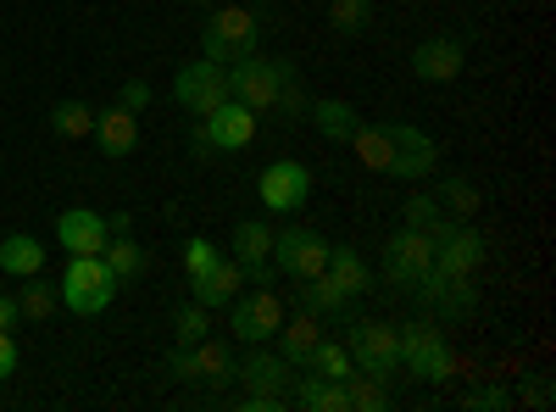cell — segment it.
<instances>
[{
  "label": "cell",
  "mask_w": 556,
  "mask_h": 412,
  "mask_svg": "<svg viewBox=\"0 0 556 412\" xmlns=\"http://www.w3.org/2000/svg\"><path fill=\"white\" fill-rule=\"evenodd\" d=\"M306 117L317 123L323 140H334V146H351V134L362 128V112H356L351 101H340V96H323V101H312V107H306Z\"/></svg>",
  "instance_id": "21"
},
{
  "label": "cell",
  "mask_w": 556,
  "mask_h": 412,
  "mask_svg": "<svg viewBox=\"0 0 556 412\" xmlns=\"http://www.w3.org/2000/svg\"><path fill=\"white\" fill-rule=\"evenodd\" d=\"M235 379L245 390H278V396H290V379H295V362H285L278 351L267 346H251L245 362H235Z\"/></svg>",
  "instance_id": "18"
},
{
  "label": "cell",
  "mask_w": 556,
  "mask_h": 412,
  "mask_svg": "<svg viewBox=\"0 0 556 412\" xmlns=\"http://www.w3.org/2000/svg\"><path fill=\"white\" fill-rule=\"evenodd\" d=\"M240 285H251V279H245V267H240L235 257H223V262L206 273V279L190 285V301H201V307H228V301L240 296Z\"/></svg>",
  "instance_id": "22"
},
{
  "label": "cell",
  "mask_w": 556,
  "mask_h": 412,
  "mask_svg": "<svg viewBox=\"0 0 556 412\" xmlns=\"http://www.w3.org/2000/svg\"><path fill=\"white\" fill-rule=\"evenodd\" d=\"M206 335H212V307L184 301V307L173 312V340H178V346H195V340H206Z\"/></svg>",
  "instance_id": "31"
},
{
  "label": "cell",
  "mask_w": 556,
  "mask_h": 412,
  "mask_svg": "<svg viewBox=\"0 0 556 412\" xmlns=\"http://www.w3.org/2000/svg\"><path fill=\"white\" fill-rule=\"evenodd\" d=\"M306 374H317V379H351L356 374V362H351V351L340 346V340H329L323 335L312 351H306V362H301Z\"/></svg>",
  "instance_id": "26"
},
{
  "label": "cell",
  "mask_w": 556,
  "mask_h": 412,
  "mask_svg": "<svg viewBox=\"0 0 556 412\" xmlns=\"http://www.w3.org/2000/svg\"><path fill=\"white\" fill-rule=\"evenodd\" d=\"M295 78V67L285 62V57H245V62H235L228 67V96H235L240 107H251V112H273V101H278V89H285Z\"/></svg>",
  "instance_id": "4"
},
{
  "label": "cell",
  "mask_w": 556,
  "mask_h": 412,
  "mask_svg": "<svg viewBox=\"0 0 556 412\" xmlns=\"http://www.w3.org/2000/svg\"><path fill=\"white\" fill-rule=\"evenodd\" d=\"M101 262L117 273V285H128V279H139V273H146V251H139V240H128V235H112V240L101 246Z\"/></svg>",
  "instance_id": "27"
},
{
  "label": "cell",
  "mask_w": 556,
  "mask_h": 412,
  "mask_svg": "<svg viewBox=\"0 0 556 412\" xmlns=\"http://www.w3.org/2000/svg\"><path fill=\"white\" fill-rule=\"evenodd\" d=\"M434 267V235H424V228H395V235L384 240V285L395 290H412L424 273Z\"/></svg>",
  "instance_id": "7"
},
{
  "label": "cell",
  "mask_w": 556,
  "mask_h": 412,
  "mask_svg": "<svg viewBox=\"0 0 556 412\" xmlns=\"http://www.w3.org/2000/svg\"><path fill=\"white\" fill-rule=\"evenodd\" d=\"M462 45L456 39H445V34H434V39H424L412 51V78H424V84H451L456 73H462Z\"/></svg>",
  "instance_id": "19"
},
{
  "label": "cell",
  "mask_w": 556,
  "mask_h": 412,
  "mask_svg": "<svg viewBox=\"0 0 556 412\" xmlns=\"http://www.w3.org/2000/svg\"><path fill=\"white\" fill-rule=\"evenodd\" d=\"M351 151L362 157V167L384 173V167H390V134H384V128H374V123H362V128L351 134Z\"/></svg>",
  "instance_id": "30"
},
{
  "label": "cell",
  "mask_w": 556,
  "mask_h": 412,
  "mask_svg": "<svg viewBox=\"0 0 556 412\" xmlns=\"http://www.w3.org/2000/svg\"><path fill=\"white\" fill-rule=\"evenodd\" d=\"M384 134H390V167H384L390 178H406V185H417V178L434 173L440 146H434L417 123H384Z\"/></svg>",
  "instance_id": "12"
},
{
  "label": "cell",
  "mask_w": 556,
  "mask_h": 412,
  "mask_svg": "<svg viewBox=\"0 0 556 412\" xmlns=\"http://www.w3.org/2000/svg\"><path fill=\"white\" fill-rule=\"evenodd\" d=\"M306 107H312V101H306V89H301V78H290L285 89H278V101H273V112L285 117V123H301V117H306Z\"/></svg>",
  "instance_id": "36"
},
{
  "label": "cell",
  "mask_w": 556,
  "mask_h": 412,
  "mask_svg": "<svg viewBox=\"0 0 556 412\" xmlns=\"http://www.w3.org/2000/svg\"><path fill=\"white\" fill-rule=\"evenodd\" d=\"M39 267H45V246L34 235H7L0 240V273H7V279H28V273H39Z\"/></svg>",
  "instance_id": "25"
},
{
  "label": "cell",
  "mask_w": 556,
  "mask_h": 412,
  "mask_svg": "<svg viewBox=\"0 0 556 412\" xmlns=\"http://www.w3.org/2000/svg\"><path fill=\"white\" fill-rule=\"evenodd\" d=\"M12 374H17V340H12V329H0V385Z\"/></svg>",
  "instance_id": "40"
},
{
  "label": "cell",
  "mask_w": 556,
  "mask_h": 412,
  "mask_svg": "<svg viewBox=\"0 0 556 412\" xmlns=\"http://www.w3.org/2000/svg\"><path fill=\"white\" fill-rule=\"evenodd\" d=\"M62 307L78 312V317H96L117 301V273L101 262V257H67V273H62Z\"/></svg>",
  "instance_id": "3"
},
{
  "label": "cell",
  "mask_w": 556,
  "mask_h": 412,
  "mask_svg": "<svg viewBox=\"0 0 556 412\" xmlns=\"http://www.w3.org/2000/svg\"><path fill=\"white\" fill-rule=\"evenodd\" d=\"M345 401H351V412H384L390 407V385L374 379V374H351L345 379Z\"/></svg>",
  "instance_id": "29"
},
{
  "label": "cell",
  "mask_w": 556,
  "mask_h": 412,
  "mask_svg": "<svg viewBox=\"0 0 556 412\" xmlns=\"http://www.w3.org/2000/svg\"><path fill=\"white\" fill-rule=\"evenodd\" d=\"M351 362L362 374H374L390 385V374L401 369V329L384 324V317H362V324H351Z\"/></svg>",
  "instance_id": "6"
},
{
  "label": "cell",
  "mask_w": 556,
  "mask_h": 412,
  "mask_svg": "<svg viewBox=\"0 0 556 412\" xmlns=\"http://www.w3.org/2000/svg\"><path fill=\"white\" fill-rule=\"evenodd\" d=\"M256 196H262V207H267V212H301V207H306V196H312V167H306V162H295V157L273 162V167L262 173Z\"/></svg>",
  "instance_id": "15"
},
{
  "label": "cell",
  "mask_w": 556,
  "mask_h": 412,
  "mask_svg": "<svg viewBox=\"0 0 556 412\" xmlns=\"http://www.w3.org/2000/svg\"><path fill=\"white\" fill-rule=\"evenodd\" d=\"M256 140V112L240 101H223L217 112L195 117V157H228V151H245Z\"/></svg>",
  "instance_id": "5"
},
{
  "label": "cell",
  "mask_w": 556,
  "mask_h": 412,
  "mask_svg": "<svg viewBox=\"0 0 556 412\" xmlns=\"http://www.w3.org/2000/svg\"><path fill=\"white\" fill-rule=\"evenodd\" d=\"M412 296L434 312V324H440V317H445V324L473 317V307H479V285L473 279H456V273H445V267H429L424 279L412 285Z\"/></svg>",
  "instance_id": "9"
},
{
  "label": "cell",
  "mask_w": 556,
  "mask_h": 412,
  "mask_svg": "<svg viewBox=\"0 0 556 412\" xmlns=\"http://www.w3.org/2000/svg\"><path fill=\"white\" fill-rule=\"evenodd\" d=\"M256 12H245V7H212V17H206V28H201V57L206 62H217V67H235V62H245L251 51H256Z\"/></svg>",
  "instance_id": "2"
},
{
  "label": "cell",
  "mask_w": 556,
  "mask_h": 412,
  "mask_svg": "<svg viewBox=\"0 0 556 412\" xmlns=\"http://www.w3.org/2000/svg\"><path fill=\"white\" fill-rule=\"evenodd\" d=\"M329 23H334V34H362L367 23H374V0H334Z\"/></svg>",
  "instance_id": "33"
},
{
  "label": "cell",
  "mask_w": 556,
  "mask_h": 412,
  "mask_svg": "<svg viewBox=\"0 0 556 412\" xmlns=\"http://www.w3.org/2000/svg\"><path fill=\"white\" fill-rule=\"evenodd\" d=\"M117 107H128V112L139 117V112L151 107V84H146V78H128V84H123V96H117Z\"/></svg>",
  "instance_id": "39"
},
{
  "label": "cell",
  "mask_w": 556,
  "mask_h": 412,
  "mask_svg": "<svg viewBox=\"0 0 556 412\" xmlns=\"http://www.w3.org/2000/svg\"><path fill=\"white\" fill-rule=\"evenodd\" d=\"M173 101L190 112V117H206V112H217L223 101H235L228 96V67H217V62H190V67H178V78H173Z\"/></svg>",
  "instance_id": "10"
},
{
  "label": "cell",
  "mask_w": 556,
  "mask_h": 412,
  "mask_svg": "<svg viewBox=\"0 0 556 412\" xmlns=\"http://www.w3.org/2000/svg\"><path fill=\"white\" fill-rule=\"evenodd\" d=\"M401 369L424 385H445L456 374V351H451L445 329H434V317L401 324Z\"/></svg>",
  "instance_id": "1"
},
{
  "label": "cell",
  "mask_w": 556,
  "mask_h": 412,
  "mask_svg": "<svg viewBox=\"0 0 556 412\" xmlns=\"http://www.w3.org/2000/svg\"><path fill=\"white\" fill-rule=\"evenodd\" d=\"M462 407H473V412H506L513 407V390L506 385H479V390H468V401Z\"/></svg>",
  "instance_id": "37"
},
{
  "label": "cell",
  "mask_w": 556,
  "mask_h": 412,
  "mask_svg": "<svg viewBox=\"0 0 556 412\" xmlns=\"http://www.w3.org/2000/svg\"><path fill=\"white\" fill-rule=\"evenodd\" d=\"M440 201H445V207H451L456 217H473L484 196H479V190L468 185V178H445V185H440Z\"/></svg>",
  "instance_id": "35"
},
{
  "label": "cell",
  "mask_w": 556,
  "mask_h": 412,
  "mask_svg": "<svg viewBox=\"0 0 556 412\" xmlns=\"http://www.w3.org/2000/svg\"><path fill=\"white\" fill-rule=\"evenodd\" d=\"M323 279H329L345 301H356V296L374 290V273H367L362 251H351V246H334V251H329V267H323Z\"/></svg>",
  "instance_id": "20"
},
{
  "label": "cell",
  "mask_w": 556,
  "mask_h": 412,
  "mask_svg": "<svg viewBox=\"0 0 556 412\" xmlns=\"http://www.w3.org/2000/svg\"><path fill=\"white\" fill-rule=\"evenodd\" d=\"M96 146H101L106 157H128V151L139 146V117H134L128 107H112L106 117H96Z\"/></svg>",
  "instance_id": "24"
},
{
  "label": "cell",
  "mask_w": 556,
  "mask_h": 412,
  "mask_svg": "<svg viewBox=\"0 0 556 412\" xmlns=\"http://www.w3.org/2000/svg\"><path fill=\"white\" fill-rule=\"evenodd\" d=\"M235 307V340H245V346H267L273 335H278V324H285V301H278L267 285H256L251 296H235L228 301Z\"/></svg>",
  "instance_id": "14"
},
{
  "label": "cell",
  "mask_w": 556,
  "mask_h": 412,
  "mask_svg": "<svg viewBox=\"0 0 556 412\" xmlns=\"http://www.w3.org/2000/svg\"><path fill=\"white\" fill-rule=\"evenodd\" d=\"M56 307H62V290H56V285H45L39 273H28L23 290H17V312L34 317V324H45V317H51Z\"/></svg>",
  "instance_id": "28"
},
{
  "label": "cell",
  "mask_w": 556,
  "mask_h": 412,
  "mask_svg": "<svg viewBox=\"0 0 556 412\" xmlns=\"http://www.w3.org/2000/svg\"><path fill=\"white\" fill-rule=\"evenodd\" d=\"M235 262L245 267L251 285H267L273 279V228L267 223H256V217L235 223Z\"/></svg>",
  "instance_id": "17"
},
{
  "label": "cell",
  "mask_w": 556,
  "mask_h": 412,
  "mask_svg": "<svg viewBox=\"0 0 556 412\" xmlns=\"http://www.w3.org/2000/svg\"><path fill=\"white\" fill-rule=\"evenodd\" d=\"M217 262H223V251H217L212 240H190V246H184V279H190V285H195V279H206V273H212Z\"/></svg>",
  "instance_id": "34"
},
{
  "label": "cell",
  "mask_w": 556,
  "mask_h": 412,
  "mask_svg": "<svg viewBox=\"0 0 556 412\" xmlns=\"http://www.w3.org/2000/svg\"><path fill=\"white\" fill-rule=\"evenodd\" d=\"M434 267L456 273V279H473V273L484 267V240H479V228L440 217V223H434Z\"/></svg>",
  "instance_id": "13"
},
{
  "label": "cell",
  "mask_w": 556,
  "mask_h": 412,
  "mask_svg": "<svg viewBox=\"0 0 556 412\" xmlns=\"http://www.w3.org/2000/svg\"><path fill=\"white\" fill-rule=\"evenodd\" d=\"M523 401H529V407H551V379H534Z\"/></svg>",
  "instance_id": "42"
},
{
  "label": "cell",
  "mask_w": 556,
  "mask_h": 412,
  "mask_svg": "<svg viewBox=\"0 0 556 412\" xmlns=\"http://www.w3.org/2000/svg\"><path fill=\"white\" fill-rule=\"evenodd\" d=\"M273 340H278V357H285V362H295V369H301V362H306V351L323 340V317L301 307L295 317H285V324H278V335H273Z\"/></svg>",
  "instance_id": "23"
},
{
  "label": "cell",
  "mask_w": 556,
  "mask_h": 412,
  "mask_svg": "<svg viewBox=\"0 0 556 412\" xmlns=\"http://www.w3.org/2000/svg\"><path fill=\"white\" fill-rule=\"evenodd\" d=\"M440 217H445V212H440V201H429V196H412V201H406V223L424 228V235H434Z\"/></svg>",
  "instance_id": "38"
},
{
  "label": "cell",
  "mask_w": 556,
  "mask_h": 412,
  "mask_svg": "<svg viewBox=\"0 0 556 412\" xmlns=\"http://www.w3.org/2000/svg\"><path fill=\"white\" fill-rule=\"evenodd\" d=\"M167 374L173 379H184V385H228L235 379V357H228V346H217L212 335L206 340H195V346H178L173 357H167Z\"/></svg>",
  "instance_id": "11"
},
{
  "label": "cell",
  "mask_w": 556,
  "mask_h": 412,
  "mask_svg": "<svg viewBox=\"0 0 556 412\" xmlns=\"http://www.w3.org/2000/svg\"><path fill=\"white\" fill-rule=\"evenodd\" d=\"M201 7H223V0H201Z\"/></svg>",
  "instance_id": "43"
},
{
  "label": "cell",
  "mask_w": 556,
  "mask_h": 412,
  "mask_svg": "<svg viewBox=\"0 0 556 412\" xmlns=\"http://www.w3.org/2000/svg\"><path fill=\"white\" fill-rule=\"evenodd\" d=\"M23 324V312H17V296L0 290V329H17Z\"/></svg>",
  "instance_id": "41"
},
{
  "label": "cell",
  "mask_w": 556,
  "mask_h": 412,
  "mask_svg": "<svg viewBox=\"0 0 556 412\" xmlns=\"http://www.w3.org/2000/svg\"><path fill=\"white\" fill-rule=\"evenodd\" d=\"M56 240H62V251H67V257H101V246L112 240V228H106V217H101V212H89V207H67V212L56 217Z\"/></svg>",
  "instance_id": "16"
},
{
  "label": "cell",
  "mask_w": 556,
  "mask_h": 412,
  "mask_svg": "<svg viewBox=\"0 0 556 412\" xmlns=\"http://www.w3.org/2000/svg\"><path fill=\"white\" fill-rule=\"evenodd\" d=\"M329 240L317 235V228H278L273 235V267L285 273V279H317L323 267H329Z\"/></svg>",
  "instance_id": "8"
},
{
  "label": "cell",
  "mask_w": 556,
  "mask_h": 412,
  "mask_svg": "<svg viewBox=\"0 0 556 412\" xmlns=\"http://www.w3.org/2000/svg\"><path fill=\"white\" fill-rule=\"evenodd\" d=\"M51 128L62 140H84V134H96V112L84 101H62V107H51Z\"/></svg>",
  "instance_id": "32"
}]
</instances>
